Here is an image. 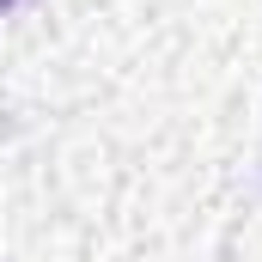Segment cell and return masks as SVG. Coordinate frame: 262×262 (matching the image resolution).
I'll list each match as a JSON object with an SVG mask.
<instances>
[{
  "label": "cell",
  "mask_w": 262,
  "mask_h": 262,
  "mask_svg": "<svg viewBox=\"0 0 262 262\" xmlns=\"http://www.w3.org/2000/svg\"><path fill=\"white\" fill-rule=\"evenodd\" d=\"M12 6H18V0H0V12H12Z\"/></svg>",
  "instance_id": "cell-1"
}]
</instances>
